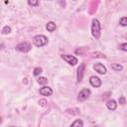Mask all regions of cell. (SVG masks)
<instances>
[{
  "mask_svg": "<svg viewBox=\"0 0 127 127\" xmlns=\"http://www.w3.org/2000/svg\"><path fill=\"white\" fill-rule=\"evenodd\" d=\"M28 4L31 5V6H39L40 5L39 1H36V0H29L28 1Z\"/></svg>",
  "mask_w": 127,
  "mask_h": 127,
  "instance_id": "obj_19",
  "label": "cell"
},
{
  "mask_svg": "<svg viewBox=\"0 0 127 127\" xmlns=\"http://www.w3.org/2000/svg\"><path fill=\"white\" fill-rule=\"evenodd\" d=\"M98 2H95V1H92L90 2V8H89V13L90 14H93L95 11H96V6H97Z\"/></svg>",
  "mask_w": 127,
  "mask_h": 127,
  "instance_id": "obj_14",
  "label": "cell"
},
{
  "mask_svg": "<svg viewBox=\"0 0 127 127\" xmlns=\"http://www.w3.org/2000/svg\"><path fill=\"white\" fill-rule=\"evenodd\" d=\"M106 106H107V108H108L109 110H115V109L117 108V103H116L115 100L111 99V100H108V101H107Z\"/></svg>",
  "mask_w": 127,
  "mask_h": 127,
  "instance_id": "obj_11",
  "label": "cell"
},
{
  "mask_svg": "<svg viewBox=\"0 0 127 127\" xmlns=\"http://www.w3.org/2000/svg\"><path fill=\"white\" fill-rule=\"evenodd\" d=\"M120 25L121 26H123V27H125L126 25H127V18L126 17H122L121 19H120Z\"/></svg>",
  "mask_w": 127,
  "mask_h": 127,
  "instance_id": "obj_20",
  "label": "cell"
},
{
  "mask_svg": "<svg viewBox=\"0 0 127 127\" xmlns=\"http://www.w3.org/2000/svg\"><path fill=\"white\" fill-rule=\"evenodd\" d=\"M91 33L92 36L95 39H99L100 35H101V28H100V23L97 19H93L92 20V24H91Z\"/></svg>",
  "mask_w": 127,
  "mask_h": 127,
  "instance_id": "obj_1",
  "label": "cell"
},
{
  "mask_svg": "<svg viewBox=\"0 0 127 127\" xmlns=\"http://www.w3.org/2000/svg\"><path fill=\"white\" fill-rule=\"evenodd\" d=\"M42 72V68L41 67H36L34 69V75H39Z\"/></svg>",
  "mask_w": 127,
  "mask_h": 127,
  "instance_id": "obj_23",
  "label": "cell"
},
{
  "mask_svg": "<svg viewBox=\"0 0 127 127\" xmlns=\"http://www.w3.org/2000/svg\"><path fill=\"white\" fill-rule=\"evenodd\" d=\"M93 68L95 69V71H97V72L100 73V74H105V73H106V67H105L102 64H100V63L95 64L94 66H93Z\"/></svg>",
  "mask_w": 127,
  "mask_h": 127,
  "instance_id": "obj_8",
  "label": "cell"
},
{
  "mask_svg": "<svg viewBox=\"0 0 127 127\" xmlns=\"http://www.w3.org/2000/svg\"><path fill=\"white\" fill-rule=\"evenodd\" d=\"M1 122H2V118L0 117V123H1Z\"/></svg>",
  "mask_w": 127,
  "mask_h": 127,
  "instance_id": "obj_26",
  "label": "cell"
},
{
  "mask_svg": "<svg viewBox=\"0 0 127 127\" xmlns=\"http://www.w3.org/2000/svg\"><path fill=\"white\" fill-rule=\"evenodd\" d=\"M119 49L122 50V51H124V52H127V44L126 43H123V44L119 45Z\"/></svg>",
  "mask_w": 127,
  "mask_h": 127,
  "instance_id": "obj_21",
  "label": "cell"
},
{
  "mask_svg": "<svg viewBox=\"0 0 127 127\" xmlns=\"http://www.w3.org/2000/svg\"><path fill=\"white\" fill-rule=\"evenodd\" d=\"M89 94H90V90L88 88H83L79 91V93L77 95V100L78 101H84L89 97Z\"/></svg>",
  "mask_w": 127,
  "mask_h": 127,
  "instance_id": "obj_5",
  "label": "cell"
},
{
  "mask_svg": "<svg viewBox=\"0 0 127 127\" xmlns=\"http://www.w3.org/2000/svg\"><path fill=\"white\" fill-rule=\"evenodd\" d=\"M40 94H42L44 96H50L53 94V89L50 86H44V87L40 88Z\"/></svg>",
  "mask_w": 127,
  "mask_h": 127,
  "instance_id": "obj_9",
  "label": "cell"
},
{
  "mask_svg": "<svg viewBox=\"0 0 127 127\" xmlns=\"http://www.w3.org/2000/svg\"><path fill=\"white\" fill-rule=\"evenodd\" d=\"M39 103H40V105H41L42 107H46L48 102H47L46 99H40V100H39Z\"/></svg>",
  "mask_w": 127,
  "mask_h": 127,
  "instance_id": "obj_22",
  "label": "cell"
},
{
  "mask_svg": "<svg viewBox=\"0 0 127 127\" xmlns=\"http://www.w3.org/2000/svg\"><path fill=\"white\" fill-rule=\"evenodd\" d=\"M11 127H15V126H11Z\"/></svg>",
  "mask_w": 127,
  "mask_h": 127,
  "instance_id": "obj_27",
  "label": "cell"
},
{
  "mask_svg": "<svg viewBox=\"0 0 127 127\" xmlns=\"http://www.w3.org/2000/svg\"><path fill=\"white\" fill-rule=\"evenodd\" d=\"M46 28H47V30H48L49 32H54V31L56 30L57 26H56V23H54V22H49V23L47 24Z\"/></svg>",
  "mask_w": 127,
  "mask_h": 127,
  "instance_id": "obj_12",
  "label": "cell"
},
{
  "mask_svg": "<svg viewBox=\"0 0 127 127\" xmlns=\"http://www.w3.org/2000/svg\"><path fill=\"white\" fill-rule=\"evenodd\" d=\"M84 68H85V64H81L78 68H77V73H76V77H77V81L80 82L83 78V75H84Z\"/></svg>",
  "mask_w": 127,
  "mask_h": 127,
  "instance_id": "obj_6",
  "label": "cell"
},
{
  "mask_svg": "<svg viewBox=\"0 0 127 127\" xmlns=\"http://www.w3.org/2000/svg\"><path fill=\"white\" fill-rule=\"evenodd\" d=\"M32 46L30 43L28 42H23V43H20L19 45L16 46V50L19 51V52H22V53H27L31 50Z\"/></svg>",
  "mask_w": 127,
  "mask_h": 127,
  "instance_id": "obj_3",
  "label": "cell"
},
{
  "mask_svg": "<svg viewBox=\"0 0 127 127\" xmlns=\"http://www.w3.org/2000/svg\"><path fill=\"white\" fill-rule=\"evenodd\" d=\"M119 103H120L121 105H124V104L126 103V100H125V97H124V96L119 97Z\"/></svg>",
  "mask_w": 127,
  "mask_h": 127,
  "instance_id": "obj_24",
  "label": "cell"
},
{
  "mask_svg": "<svg viewBox=\"0 0 127 127\" xmlns=\"http://www.w3.org/2000/svg\"><path fill=\"white\" fill-rule=\"evenodd\" d=\"M65 113H67L69 115H72V116H76V115H78L80 113V110L77 107H71V108L65 109Z\"/></svg>",
  "mask_w": 127,
  "mask_h": 127,
  "instance_id": "obj_10",
  "label": "cell"
},
{
  "mask_svg": "<svg viewBox=\"0 0 127 127\" xmlns=\"http://www.w3.org/2000/svg\"><path fill=\"white\" fill-rule=\"evenodd\" d=\"M10 33H11V28L9 26H5L2 29V34L3 35H7V34H10Z\"/></svg>",
  "mask_w": 127,
  "mask_h": 127,
  "instance_id": "obj_17",
  "label": "cell"
},
{
  "mask_svg": "<svg viewBox=\"0 0 127 127\" xmlns=\"http://www.w3.org/2000/svg\"><path fill=\"white\" fill-rule=\"evenodd\" d=\"M33 43H34V45L36 47L41 48V47H44L48 43V38L46 36H44V35H37V36L34 37Z\"/></svg>",
  "mask_w": 127,
  "mask_h": 127,
  "instance_id": "obj_2",
  "label": "cell"
},
{
  "mask_svg": "<svg viewBox=\"0 0 127 127\" xmlns=\"http://www.w3.org/2000/svg\"><path fill=\"white\" fill-rule=\"evenodd\" d=\"M91 56H92L93 58H105L104 54H102V53H99V52H96V53H92V54H91Z\"/></svg>",
  "mask_w": 127,
  "mask_h": 127,
  "instance_id": "obj_18",
  "label": "cell"
},
{
  "mask_svg": "<svg viewBox=\"0 0 127 127\" xmlns=\"http://www.w3.org/2000/svg\"><path fill=\"white\" fill-rule=\"evenodd\" d=\"M109 94H110V91H108V92L104 93V94H103V96H102V98H103V99H105L106 97H108V96H109Z\"/></svg>",
  "mask_w": 127,
  "mask_h": 127,
  "instance_id": "obj_25",
  "label": "cell"
},
{
  "mask_svg": "<svg viewBox=\"0 0 127 127\" xmlns=\"http://www.w3.org/2000/svg\"><path fill=\"white\" fill-rule=\"evenodd\" d=\"M61 58H62L64 61H65V62H66L68 64H70V65H75V64L78 63L77 59H76L75 57L71 56V55H62Z\"/></svg>",
  "mask_w": 127,
  "mask_h": 127,
  "instance_id": "obj_4",
  "label": "cell"
},
{
  "mask_svg": "<svg viewBox=\"0 0 127 127\" xmlns=\"http://www.w3.org/2000/svg\"><path fill=\"white\" fill-rule=\"evenodd\" d=\"M69 127H83V122L80 119H76L71 123V125Z\"/></svg>",
  "mask_w": 127,
  "mask_h": 127,
  "instance_id": "obj_13",
  "label": "cell"
},
{
  "mask_svg": "<svg viewBox=\"0 0 127 127\" xmlns=\"http://www.w3.org/2000/svg\"><path fill=\"white\" fill-rule=\"evenodd\" d=\"M89 82L93 87H99L101 85V83H102L101 79L99 77H97V76H94V75L89 78Z\"/></svg>",
  "mask_w": 127,
  "mask_h": 127,
  "instance_id": "obj_7",
  "label": "cell"
},
{
  "mask_svg": "<svg viewBox=\"0 0 127 127\" xmlns=\"http://www.w3.org/2000/svg\"><path fill=\"white\" fill-rule=\"evenodd\" d=\"M111 68L114 69V70H116V71H119V70H122L123 66L121 64H111Z\"/></svg>",
  "mask_w": 127,
  "mask_h": 127,
  "instance_id": "obj_15",
  "label": "cell"
},
{
  "mask_svg": "<svg viewBox=\"0 0 127 127\" xmlns=\"http://www.w3.org/2000/svg\"><path fill=\"white\" fill-rule=\"evenodd\" d=\"M38 82H39L40 84L45 85V84H47V83H48V79H47L46 77H44V76H41V77H39V78H38Z\"/></svg>",
  "mask_w": 127,
  "mask_h": 127,
  "instance_id": "obj_16",
  "label": "cell"
}]
</instances>
